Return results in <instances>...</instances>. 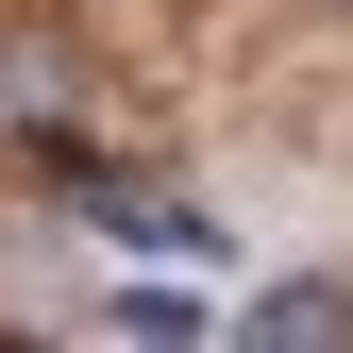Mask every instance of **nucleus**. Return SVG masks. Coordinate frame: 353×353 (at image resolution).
Masks as SVG:
<instances>
[{"mask_svg":"<svg viewBox=\"0 0 353 353\" xmlns=\"http://www.w3.org/2000/svg\"><path fill=\"white\" fill-rule=\"evenodd\" d=\"M252 336H270V353H336V336H353V286H270Z\"/></svg>","mask_w":353,"mask_h":353,"instance_id":"1","label":"nucleus"}]
</instances>
